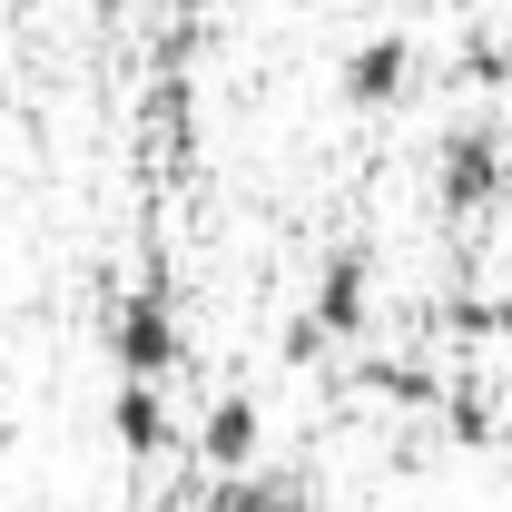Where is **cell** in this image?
I'll return each instance as SVG.
<instances>
[{
	"label": "cell",
	"instance_id": "cell-1",
	"mask_svg": "<svg viewBox=\"0 0 512 512\" xmlns=\"http://www.w3.org/2000/svg\"><path fill=\"white\" fill-rule=\"evenodd\" d=\"M512 197V148H503V128H453L444 148H434V207L444 217H493Z\"/></svg>",
	"mask_w": 512,
	"mask_h": 512
},
{
	"label": "cell",
	"instance_id": "cell-2",
	"mask_svg": "<svg viewBox=\"0 0 512 512\" xmlns=\"http://www.w3.org/2000/svg\"><path fill=\"white\" fill-rule=\"evenodd\" d=\"M109 375H178V355H188V335H178V306H168V286L148 276V286H128L119 306H109Z\"/></svg>",
	"mask_w": 512,
	"mask_h": 512
},
{
	"label": "cell",
	"instance_id": "cell-3",
	"mask_svg": "<svg viewBox=\"0 0 512 512\" xmlns=\"http://www.w3.org/2000/svg\"><path fill=\"white\" fill-rule=\"evenodd\" d=\"M178 453H188L207 483H217V473L266 463V404H256V394H217V404H197L188 434H178Z\"/></svg>",
	"mask_w": 512,
	"mask_h": 512
},
{
	"label": "cell",
	"instance_id": "cell-4",
	"mask_svg": "<svg viewBox=\"0 0 512 512\" xmlns=\"http://www.w3.org/2000/svg\"><path fill=\"white\" fill-rule=\"evenodd\" d=\"M178 434H188V414L168 404V375H119V394H109V444L128 463H158V453H178Z\"/></svg>",
	"mask_w": 512,
	"mask_h": 512
},
{
	"label": "cell",
	"instance_id": "cell-5",
	"mask_svg": "<svg viewBox=\"0 0 512 512\" xmlns=\"http://www.w3.org/2000/svg\"><path fill=\"white\" fill-rule=\"evenodd\" d=\"M306 316L325 325V345H355L365 325H375V256L365 247H335L325 256V276H316V306Z\"/></svg>",
	"mask_w": 512,
	"mask_h": 512
},
{
	"label": "cell",
	"instance_id": "cell-6",
	"mask_svg": "<svg viewBox=\"0 0 512 512\" xmlns=\"http://www.w3.org/2000/svg\"><path fill=\"white\" fill-rule=\"evenodd\" d=\"M414 89V40L404 30H375L365 50H345V109H394Z\"/></svg>",
	"mask_w": 512,
	"mask_h": 512
},
{
	"label": "cell",
	"instance_id": "cell-7",
	"mask_svg": "<svg viewBox=\"0 0 512 512\" xmlns=\"http://www.w3.org/2000/svg\"><path fill=\"white\" fill-rule=\"evenodd\" d=\"M197 512H316V503H306V483H296V473H266V463H247V473H217Z\"/></svg>",
	"mask_w": 512,
	"mask_h": 512
},
{
	"label": "cell",
	"instance_id": "cell-8",
	"mask_svg": "<svg viewBox=\"0 0 512 512\" xmlns=\"http://www.w3.org/2000/svg\"><path fill=\"white\" fill-rule=\"evenodd\" d=\"M444 424H453V444H493V404H483L473 384H453V394H444Z\"/></svg>",
	"mask_w": 512,
	"mask_h": 512
}]
</instances>
